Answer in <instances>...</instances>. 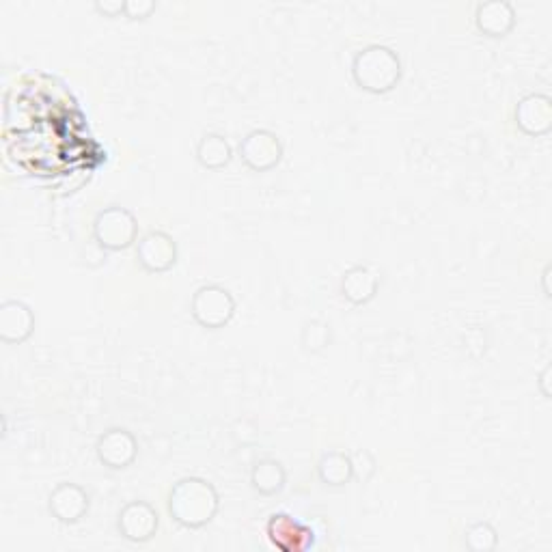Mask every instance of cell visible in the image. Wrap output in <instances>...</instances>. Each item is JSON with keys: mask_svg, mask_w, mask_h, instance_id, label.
Here are the masks:
<instances>
[{"mask_svg": "<svg viewBox=\"0 0 552 552\" xmlns=\"http://www.w3.org/2000/svg\"><path fill=\"white\" fill-rule=\"evenodd\" d=\"M169 512L173 520L186 529L205 527L218 512V494L212 483L199 477L182 479L171 490Z\"/></svg>", "mask_w": 552, "mask_h": 552, "instance_id": "obj_1", "label": "cell"}, {"mask_svg": "<svg viewBox=\"0 0 552 552\" xmlns=\"http://www.w3.org/2000/svg\"><path fill=\"white\" fill-rule=\"evenodd\" d=\"M352 76L356 85L369 93L391 91L402 78V61L386 46H367L354 57Z\"/></svg>", "mask_w": 552, "mask_h": 552, "instance_id": "obj_2", "label": "cell"}, {"mask_svg": "<svg viewBox=\"0 0 552 552\" xmlns=\"http://www.w3.org/2000/svg\"><path fill=\"white\" fill-rule=\"evenodd\" d=\"M95 240L100 246L108 248V251H126L138 236V223L132 212L126 207H106L98 216H95L93 223Z\"/></svg>", "mask_w": 552, "mask_h": 552, "instance_id": "obj_3", "label": "cell"}, {"mask_svg": "<svg viewBox=\"0 0 552 552\" xmlns=\"http://www.w3.org/2000/svg\"><path fill=\"white\" fill-rule=\"evenodd\" d=\"M192 317L210 330H218L231 322L236 315V300L220 285H203L199 287L190 302Z\"/></svg>", "mask_w": 552, "mask_h": 552, "instance_id": "obj_4", "label": "cell"}, {"mask_svg": "<svg viewBox=\"0 0 552 552\" xmlns=\"http://www.w3.org/2000/svg\"><path fill=\"white\" fill-rule=\"evenodd\" d=\"M266 533L270 544L283 552H305L315 546V531L292 514H272Z\"/></svg>", "mask_w": 552, "mask_h": 552, "instance_id": "obj_5", "label": "cell"}, {"mask_svg": "<svg viewBox=\"0 0 552 552\" xmlns=\"http://www.w3.org/2000/svg\"><path fill=\"white\" fill-rule=\"evenodd\" d=\"M240 158L248 169L264 173L274 169L283 158V145L279 136L270 130H253L240 143Z\"/></svg>", "mask_w": 552, "mask_h": 552, "instance_id": "obj_6", "label": "cell"}, {"mask_svg": "<svg viewBox=\"0 0 552 552\" xmlns=\"http://www.w3.org/2000/svg\"><path fill=\"white\" fill-rule=\"evenodd\" d=\"M136 259L147 272H167L177 261V244L164 231H149L138 240Z\"/></svg>", "mask_w": 552, "mask_h": 552, "instance_id": "obj_7", "label": "cell"}, {"mask_svg": "<svg viewBox=\"0 0 552 552\" xmlns=\"http://www.w3.org/2000/svg\"><path fill=\"white\" fill-rule=\"evenodd\" d=\"M119 531L130 542H149L158 531L156 509L145 501H132L121 509Z\"/></svg>", "mask_w": 552, "mask_h": 552, "instance_id": "obj_8", "label": "cell"}, {"mask_svg": "<svg viewBox=\"0 0 552 552\" xmlns=\"http://www.w3.org/2000/svg\"><path fill=\"white\" fill-rule=\"evenodd\" d=\"M138 445L128 430H108L98 440V458L108 468H126L136 460Z\"/></svg>", "mask_w": 552, "mask_h": 552, "instance_id": "obj_9", "label": "cell"}, {"mask_svg": "<svg viewBox=\"0 0 552 552\" xmlns=\"http://www.w3.org/2000/svg\"><path fill=\"white\" fill-rule=\"evenodd\" d=\"M516 123L524 134L542 136L552 128V104L548 95H527L516 108Z\"/></svg>", "mask_w": 552, "mask_h": 552, "instance_id": "obj_10", "label": "cell"}, {"mask_svg": "<svg viewBox=\"0 0 552 552\" xmlns=\"http://www.w3.org/2000/svg\"><path fill=\"white\" fill-rule=\"evenodd\" d=\"M475 24L479 33L488 37H505L516 24V9L507 0H490L477 5Z\"/></svg>", "mask_w": 552, "mask_h": 552, "instance_id": "obj_11", "label": "cell"}, {"mask_svg": "<svg viewBox=\"0 0 552 552\" xmlns=\"http://www.w3.org/2000/svg\"><path fill=\"white\" fill-rule=\"evenodd\" d=\"M35 328L33 311L18 300H9L0 309V339L5 343H22Z\"/></svg>", "mask_w": 552, "mask_h": 552, "instance_id": "obj_12", "label": "cell"}, {"mask_svg": "<svg viewBox=\"0 0 552 552\" xmlns=\"http://www.w3.org/2000/svg\"><path fill=\"white\" fill-rule=\"evenodd\" d=\"M50 512L61 522H78L89 512V496L76 483H61L50 494Z\"/></svg>", "mask_w": 552, "mask_h": 552, "instance_id": "obj_13", "label": "cell"}, {"mask_svg": "<svg viewBox=\"0 0 552 552\" xmlns=\"http://www.w3.org/2000/svg\"><path fill=\"white\" fill-rule=\"evenodd\" d=\"M380 287V276L374 268L369 266H354L343 274L341 279V294L352 305L361 307L376 298Z\"/></svg>", "mask_w": 552, "mask_h": 552, "instance_id": "obj_14", "label": "cell"}, {"mask_svg": "<svg viewBox=\"0 0 552 552\" xmlns=\"http://www.w3.org/2000/svg\"><path fill=\"white\" fill-rule=\"evenodd\" d=\"M233 149L225 136L205 134L197 147V160L205 169H223L231 162Z\"/></svg>", "mask_w": 552, "mask_h": 552, "instance_id": "obj_15", "label": "cell"}, {"mask_svg": "<svg viewBox=\"0 0 552 552\" xmlns=\"http://www.w3.org/2000/svg\"><path fill=\"white\" fill-rule=\"evenodd\" d=\"M317 473L328 486H345L354 477L352 458L341 451H330L317 464Z\"/></svg>", "mask_w": 552, "mask_h": 552, "instance_id": "obj_16", "label": "cell"}, {"mask_svg": "<svg viewBox=\"0 0 552 552\" xmlns=\"http://www.w3.org/2000/svg\"><path fill=\"white\" fill-rule=\"evenodd\" d=\"M251 481L253 488L261 494L272 496L279 494L285 488V468L281 466V462L276 460H259L251 473Z\"/></svg>", "mask_w": 552, "mask_h": 552, "instance_id": "obj_17", "label": "cell"}, {"mask_svg": "<svg viewBox=\"0 0 552 552\" xmlns=\"http://www.w3.org/2000/svg\"><path fill=\"white\" fill-rule=\"evenodd\" d=\"M466 544H468V548L477 550V552L492 550L496 546V531L490 527L488 522L473 524V527L466 531Z\"/></svg>", "mask_w": 552, "mask_h": 552, "instance_id": "obj_18", "label": "cell"}, {"mask_svg": "<svg viewBox=\"0 0 552 552\" xmlns=\"http://www.w3.org/2000/svg\"><path fill=\"white\" fill-rule=\"evenodd\" d=\"M156 11V3H149V0H128L126 3V16L132 20H145L151 13Z\"/></svg>", "mask_w": 552, "mask_h": 552, "instance_id": "obj_19", "label": "cell"}, {"mask_svg": "<svg viewBox=\"0 0 552 552\" xmlns=\"http://www.w3.org/2000/svg\"><path fill=\"white\" fill-rule=\"evenodd\" d=\"M95 9L104 13V16L115 18V16H119V13L126 11V3H123V0H117V3H106V0L102 3V0H98V3H95Z\"/></svg>", "mask_w": 552, "mask_h": 552, "instance_id": "obj_20", "label": "cell"}, {"mask_svg": "<svg viewBox=\"0 0 552 552\" xmlns=\"http://www.w3.org/2000/svg\"><path fill=\"white\" fill-rule=\"evenodd\" d=\"M548 274H550V268L544 270V281H548ZM548 292H550V289H548V285H546V296H548Z\"/></svg>", "mask_w": 552, "mask_h": 552, "instance_id": "obj_21", "label": "cell"}]
</instances>
